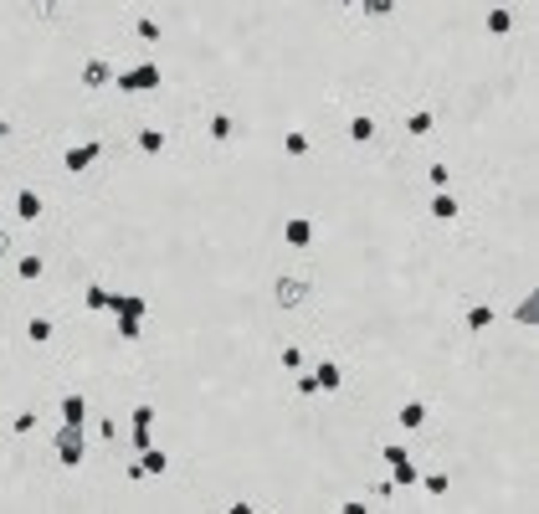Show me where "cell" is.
I'll list each match as a JSON object with an SVG mask.
<instances>
[{
    "mask_svg": "<svg viewBox=\"0 0 539 514\" xmlns=\"http://www.w3.org/2000/svg\"><path fill=\"white\" fill-rule=\"evenodd\" d=\"M113 88H123V93H155V88H165V67L139 62V67H128V72H113Z\"/></svg>",
    "mask_w": 539,
    "mask_h": 514,
    "instance_id": "cell-1",
    "label": "cell"
},
{
    "mask_svg": "<svg viewBox=\"0 0 539 514\" xmlns=\"http://www.w3.org/2000/svg\"><path fill=\"white\" fill-rule=\"evenodd\" d=\"M82 453H88V437H82V422H62V432H57V463L62 468H77Z\"/></svg>",
    "mask_w": 539,
    "mask_h": 514,
    "instance_id": "cell-2",
    "label": "cell"
},
{
    "mask_svg": "<svg viewBox=\"0 0 539 514\" xmlns=\"http://www.w3.org/2000/svg\"><path fill=\"white\" fill-rule=\"evenodd\" d=\"M309 293H313V283L304 273H283L272 283V298H277V309H298V304H309Z\"/></svg>",
    "mask_w": 539,
    "mask_h": 514,
    "instance_id": "cell-3",
    "label": "cell"
},
{
    "mask_svg": "<svg viewBox=\"0 0 539 514\" xmlns=\"http://www.w3.org/2000/svg\"><path fill=\"white\" fill-rule=\"evenodd\" d=\"M108 314L113 319H144V298L139 293H108Z\"/></svg>",
    "mask_w": 539,
    "mask_h": 514,
    "instance_id": "cell-4",
    "label": "cell"
},
{
    "mask_svg": "<svg viewBox=\"0 0 539 514\" xmlns=\"http://www.w3.org/2000/svg\"><path fill=\"white\" fill-rule=\"evenodd\" d=\"M98 155H103V144L98 139H82V144H72L67 155H62V165H67V170H88Z\"/></svg>",
    "mask_w": 539,
    "mask_h": 514,
    "instance_id": "cell-5",
    "label": "cell"
},
{
    "mask_svg": "<svg viewBox=\"0 0 539 514\" xmlns=\"http://www.w3.org/2000/svg\"><path fill=\"white\" fill-rule=\"evenodd\" d=\"M113 82V67H108L103 57H88L82 62V88H108Z\"/></svg>",
    "mask_w": 539,
    "mask_h": 514,
    "instance_id": "cell-6",
    "label": "cell"
},
{
    "mask_svg": "<svg viewBox=\"0 0 539 514\" xmlns=\"http://www.w3.org/2000/svg\"><path fill=\"white\" fill-rule=\"evenodd\" d=\"M283 237H288V247H309V242H313V222H309V217H288Z\"/></svg>",
    "mask_w": 539,
    "mask_h": 514,
    "instance_id": "cell-7",
    "label": "cell"
},
{
    "mask_svg": "<svg viewBox=\"0 0 539 514\" xmlns=\"http://www.w3.org/2000/svg\"><path fill=\"white\" fill-rule=\"evenodd\" d=\"M313 381H318V391H339V386H344V371L334 366V360H318V366H313Z\"/></svg>",
    "mask_w": 539,
    "mask_h": 514,
    "instance_id": "cell-8",
    "label": "cell"
},
{
    "mask_svg": "<svg viewBox=\"0 0 539 514\" xmlns=\"http://www.w3.org/2000/svg\"><path fill=\"white\" fill-rule=\"evenodd\" d=\"M16 217L21 222H41V196L36 190H16Z\"/></svg>",
    "mask_w": 539,
    "mask_h": 514,
    "instance_id": "cell-9",
    "label": "cell"
},
{
    "mask_svg": "<svg viewBox=\"0 0 539 514\" xmlns=\"http://www.w3.org/2000/svg\"><path fill=\"white\" fill-rule=\"evenodd\" d=\"M513 324H524V329L539 324V293H524V298H519V309H513Z\"/></svg>",
    "mask_w": 539,
    "mask_h": 514,
    "instance_id": "cell-10",
    "label": "cell"
},
{
    "mask_svg": "<svg viewBox=\"0 0 539 514\" xmlns=\"http://www.w3.org/2000/svg\"><path fill=\"white\" fill-rule=\"evenodd\" d=\"M401 427H406V432L426 427V401H406V406H401Z\"/></svg>",
    "mask_w": 539,
    "mask_h": 514,
    "instance_id": "cell-11",
    "label": "cell"
},
{
    "mask_svg": "<svg viewBox=\"0 0 539 514\" xmlns=\"http://www.w3.org/2000/svg\"><path fill=\"white\" fill-rule=\"evenodd\" d=\"M488 31H493V36H509V31H513V11H509V6H493V11H488Z\"/></svg>",
    "mask_w": 539,
    "mask_h": 514,
    "instance_id": "cell-12",
    "label": "cell"
},
{
    "mask_svg": "<svg viewBox=\"0 0 539 514\" xmlns=\"http://www.w3.org/2000/svg\"><path fill=\"white\" fill-rule=\"evenodd\" d=\"M431 124H437V114L416 109V114H406V134H411V139H421V134H431Z\"/></svg>",
    "mask_w": 539,
    "mask_h": 514,
    "instance_id": "cell-13",
    "label": "cell"
},
{
    "mask_svg": "<svg viewBox=\"0 0 539 514\" xmlns=\"http://www.w3.org/2000/svg\"><path fill=\"white\" fill-rule=\"evenodd\" d=\"M350 139H355V144H370V139H375V119H370V114H355V119H350Z\"/></svg>",
    "mask_w": 539,
    "mask_h": 514,
    "instance_id": "cell-14",
    "label": "cell"
},
{
    "mask_svg": "<svg viewBox=\"0 0 539 514\" xmlns=\"http://www.w3.org/2000/svg\"><path fill=\"white\" fill-rule=\"evenodd\" d=\"M62 422H88V401H82L77 391L62 396Z\"/></svg>",
    "mask_w": 539,
    "mask_h": 514,
    "instance_id": "cell-15",
    "label": "cell"
},
{
    "mask_svg": "<svg viewBox=\"0 0 539 514\" xmlns=\"http://www.w3.org/2000/svg\"><path fill=\"white\" fill-rule=\"evenodd\" d=\"M462 324H467L472 334H483V329L493 324V309H488V304H472V309H467V319H462Z\"/></svg>",
    "mask_w": 539,
    "mask_h": 514,
    "instance_id": "cell-16",
    "label": "cell"
},
{
    "mask_svg": "<svg viewBox=\"0 0 539 514\" xmlns=\"http://www.w3.org/2000/svg\"><path fill=\"white\" fill-rule=\"evenodd\" d=\"M231 134H236V119H231V114H211V139L226 144Z\"/></svg>",
    "mask_w": 539,
    "mask_h": 514,
    "instance_id": "cell-17",
    "label": "cell"
},
{
    "mask_svg": "<svg viewBox=\"0 0 539 514\" xmlns=\"http://www.w3.org/2000/svg\"><path fill=\"white\" fill-rule=\"evenodd\" d=\"M139 149L144 155H165V128H139Z\"/></svg>",
    "mask_w": 539,
    "mask_h": 514,
    "instance_id": "cell-18",
    "label": "cell"
},
{
    "mask_svg": "<svg viewBox=\"0 0 539 514\" xmlns=\"http://www.w3.org/2000/svg\"><path fill=\"white\" fill-rule=\"evenodd\" d=\"M431 217L452 222V217H457V196H447V190H442V196H431Z\"/></svg>",
    "mask_w": 539,
    "mask_h": 514,
    "instance_id": "cell-19",
    "label": "cell"
},
{
    "mask_svg": "<svg viewBox=\"0 0 539 514\" xmlns=\"http://www.w3.org/2000/svg\"><path fill=\"white\" fill-rule=\"evenodd\" d=\"M82 304H88L93 314H108V288H103V283H88V293H82Z\"/></svg>",
    "mask_w": 539,
    "mask_h": 514,
    "instance_id": "cell-20",
    "label": "cell"
},
{
    "mask_svg": "<svg viewBox=\"0 0 539 514\" xmlns=\"http://www.w3.org/2000/svg\"><path fill=\"white\" fill-rule=\"evenodd\" d=\"M426 180H431V185H437V190H447V185H452V165H442V160H431V165H426Z\"/></svg>",
    "mask_w": 539,
    "mask_h": 514,
    "instance_id": "cell-21",
    "label": "cell"
},
{
    "mask_svg": "<svg viewBox=\"0 0 539 514\" xmlns=\"http://www.w3.org/2000/svg\"><path fill=\"white\" fill-rule=\"evenodd\" d=\"M144 468H149V474H165V468H170L165 447H155V442H149V447H144Z\"/></svg>",
    "mask_w": 539,
    "mask_h": 514,
    "instance_id": "cell-22",
    "label": "cell"
},
{
    "mask_svg": "<svg viewBox=\"0 0 539 514\" xmlns=\"http://www.w3.org/2000/svg\"><path fill=\"white\" fill-rule=\"evenodd\" d=\"M26 334L36 339V345H47V339L57 334V324H52V319H31V324H26Z\"/></svg>",
    "mask_w": 539,
    "mask_h": 514,
    "instance_id": "cell-23",
    "label": "cell"
},
{
    "mask_svg": "<svg viewBox=\"0 0 539 514\" xmlns=\"http://www.w3.org/2000/svg\"><path fill=\"white\" fill-rule=\"evenodd\" d=\"M421 488H426V494H437V499H442L447 488H452V479H447V474H426V479H421Z\"/></svg>",
    "mask_w": 539,
    "mask_h": 514,
    "instance_id": "cell-24",
    "label": "cell"
},
{
    "mask_svg": "<svg viewBox=\"0 0 539 514\" xmlns=\"http://www.w3.org/2000/svg\"><path fill=\"white\" fill-rule=\"evenodd\" d=\"M288 155H309V134H304V128H288Z\"/></svg>",
    "mask_w": 539,
    "mask_h": 514,
    "instance_id": "cell-25",
    "label": "cell"
},
{
    "mask_svg": "<svg viewBox=\"0 0 539 514\" xmlns=\"http://www.w3.org/2000/svg\"><path fill=\"white\" fill-rule=\"evenodd\" d=\"M134 31H139V41H149V47H155V41L165 36V31H160V21H149V16L139 21V26H134Z\"/></svg>",
    "mask_w": 539,
    "mask_h": 514,
    "instance_id": "cell-26",
    "label": "cell"
},
{
    "mask_svg": "<svg viewBox=\"0 0 539 514\" xmlns=\"http://www.w3.org/2000/svg\"><path fill=\"white\" fill-rule=\"evenodd\" d=\"M360 11H365V16H391L396 0H360Z\"/></svg>",
    "mask_w": 539,
    "mask_h": 514,
    "instance_id": "cell-27",
    "label": "cell"
},
{
    "mask_svg": "<svg viewBox=\"0 0 539 514\" xmlns=\"http://www.w3.org/2000/svg\"><path fill=\"white\" fill-rule=\"evenodd\" d=\"M380 458H385V463H401V458H411V447H406V442H385Z\"/></svg>",
    "mask_w": 539,
    "mask_h": 514,
    "instance_id": "cell-28",
    "label": "cell"
},
{
    "mask_svg": "<svg viewBox=\"0 0 539 514\" xmlns=\"http://www.w3.org/2000/svg\"><path fill=\"white\" fill-rule=\"evenodd\" d=\"M277 360H283V371H304V350H298V345H288Z\"/></svg>",
    "mask_w": 539,
    "mask_h": 514,
    "instance_id": "cell-29",
    "label": "cell"
},
{
    "mask_svg": "<svg viewBox=\"0 0 539 514\" xmlns=\"http://www.w3.org/2000/svg\"><path fill=\"white\" fill-rule=\"evenodd\" d=\"M16 278H41V257H21V263H16Z\"/></svg>",
    "mask_w": 539,
    "mask_h": 514,
    "instance_id": "cell-30",
    "label": "cell"
},
{
    "mask_svg": "<svg viewBox=\"0 0 539 514\" xmlns=\"http://www.w3.org/2000/svg\"><path fill=\"white\" fill-rule=\"evenodd\" d=\"M118 334L123 339H139L144 334V319H118Z\"/></svg>",
    "mask_w": 539,
    "mask_h": 514,
    "instance_id": "cell-31",
    "label": "cell"
},
{
    "mask_svg": "<svg viewBox=\"0 0 539 514\" xmlns=\"http://www.w3.org/2000/svg\"><path fill=\"white\" fill-rule=\"evenodd\" d=\"M31 427H36V412H21V417L11 422V432H16V437H26V432H31Z\"/></svg>",
    "mask_w": 539,
    "mask_h": 514,
    "instance_id": "cell-32",
    "label": "cell"
},
{
    "mask_svg": "<svg viewBox=\"0 0 539 514\" xmlns=\"http://www.w3.org/2000/svg\"><path fill=\"white\" fill-rule=\"evenodd\" d=\"M149 442H155V437H149V427H134V432H128V447H139V453H144Z\"/></svg>",
    "mask_w": 539,
    "mask_h": 514,
    "instance_id": "cell-33",
    "label": "cell"
},
{
    "mask_svg": "<svg viewBox=\"0 0 539 514\" xmlns=\"http://www.w3.org/2000/svg\"><path fill=\"white\" fill-rule=\"evenodd\" d=\"M149 422H155V406H149V401L134 406V427H149Z\"/></svg>",
    "mask_w": 539,
    "mask_h": 514,
    "instance_id": "cell-34",
    "label": "cell"
},
{
    "mask_svg": "<svg viewBox=\"0 0 539 514\" xmlns=\"http://www.w3.org/2000/svg\"><path fill=\"white\" fill-rule=\"evenodd\" d=\"M123 474H128V483H144V479H149V468H144V463H128Z\"/></svg>",
    "mask_w": 539,
    "mask_h": 514,
    "instance_id": "cell-35",
    "label": "cell"
},
{
    "mask_svg": "<svg viewBox=\"0 0 539 514\" xmlns=\"http://www.w3.org/2000/svg\"><path fill=\"white\" fill-rule=\"evenodd\" d=\"M298 396H318V381L313 376H298Z\"/></svg>",
    "mask_w": 539,
    "mask_h": 514,
    "instance_id": "cell-36",
    "label": "cell"
},
{
    "mask_svg": "<svg viewBox=\"0 0 539 514\" xmlns=\"http://www.w3.org/2000/svg\"><path fill=\"white\" fill-rule=\"evenodd\" d=\"M31 6H36V11H41V16H47V11H52V0H31Z\"/></svg>",
    "mask_w": 539,
    "mask_h": 514,
    "instance_id": "cell-37",
    "label": "cell"
},
{
    "mask_svg": "<svg viewBox=\"0 0 539 514\" xmlns=\"http://www.w3.org/2000/svg\"><path fill=\"white\" fill-rule=\"evenodd\" d=\"M11 252V237H6V231H0V257H6Z\"/></svg>",
    "mask_w": 539,
    "mask_h": 514,
    "instance_id": "cell-38",
    "label": "cell"
},
{
    "mask_svg": "<svg viewBox=\"0 0 539 514\" xmlns=\"http://www.w3.org/2000/svg\"><path fill=\"white\" fill-rule=\"evenodd\" d=\"M6 134H11V124H6V119H0V139H6Z\"/></svg>",
    "mask_w": 539,
    "mask_h": 514,
    "instance_id": "cell-39",
    "label": "cell"
},
{
    "mask_svg": "<svg viewBox=\"0 0 539 514\" xmlns=\"http://www.w3.org/2000/svg\"><path fill=\"white\" fill-rule=\"evenodd\" d=\"M339 6H360V0H339Z\"/></svg>",
    "mask_w": 539,
    "mask_h": 514,
    "instance_id": "cell-40",
    "label": "cell"
},
{
    "mask_svg": "<svg viewBox=\"0 0 539 514\" xmlns=\"http://www.w3.org/2000/svg\"><path fill=\"white\" fill-rule=\"evenodd\" d=\"M0 231H6V226H0Z\"/></svg>",
    "mask_w": 539,
    "mask_h": 514,
    "instance_id": "cell-41",
    "label": "cell"
}]
</instances>
